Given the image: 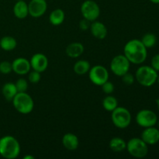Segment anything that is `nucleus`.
<instances>
[{"mask_svg":"<svg viewBox=\"0 0 159 159\" xmlns=\"http://www.w3.org/2000/svg\"><path fill=\"white\" fill-rule=\"evenodd\" d=\"M62 144L64 147L69 151L76 150L79 147V141L75 134L71 133L65 134L62 138Z\"/></svg>","mask_w":159,"mask_h":159,"instance_id":"16","label":"nucleus"},{"mask_svg":"<svg viewBox=\"0 0 159 159\" xmlns=\"http://www.w3.org/2000/svg\"><path fill=\"white\" fill-rule=\"evenodd\" d=\"M90 31H91L92 35L99 40H102L105 38L107 35V26L101 22L95 20L92 22L91 26H90Z\"/></svg>","mask_w":159,"mask_h":159,"instance_id":"15","label":"nucleus"},{"mask_svg":"<svg viewBox=\"0 0 159 159\" xmlns=\"http://www.w3.org/2000/svg\"><path fill=\"white\" fill-rule=\"evenodd\" d=\"M81 12L85 20L93 22L98 19L100 14V9L97 3L93 0H86L81 6Z\"/></svg>","mask_w":159,"mask_h":159,"instance_id":"8","label":"nucleus"},{"mask_svg":"<svg viewBox=\"0 0 159 159\" xmlns=\"http://www.w3.org/2000/svg\"><path fill=\"white\" fill-rule=\"evenodd\" d=\"M15 85L18 93H24V92H26V90L28 89L27 81L24 79H22V78L19 79L16 82Z\"/></svg>","mask_w":159,"mask_h":159,"instance_id":"26","label":"nucleus"},{"mask_svg":"<svg viewBox=\"0 0 159 159\" xmlns=\"http://www.w3.org/2000/svg\"><path fill=\"white\" fill-rule=\"evenodd\" d=\"M31 68L34 71H39V72H43L48 67V59L43 54L41 53H37L34 54L31 57L30 61Z\"/></svg>","mask_w":159,"mask_h":159,"instance_id":"12","label":"nucleus"},{"mask_svg":"<svg viewBox=\"0 0 159 159\" xmlns=\"http://www.w3.org/2000/svg\"><path fill=\"white\" fill-rule=\"evenodd\" d=\"M130 62L124 56V54L116 55L112 59L110 63V69L112 72L117 76L124 75L125 73L128 72L130 70Z\"/></svg>","mask_w":159,"mask_h":159,"instance_id":"7","label":"nucleus"},{"mask_svg":"<svg viewBox=\"0 0 159 159\" xmlns=\"http://www.w3.org/2000/svg\"><path fill=\"white\" fill-rule=\"evenodd\" d=\"M90 68H91V65H90L89 62L85 60H79L75 64L73 69H74L75 74L79 75H82L88 73Z\"/></svg>","mask_w":159,"mask_h":159,"instance_id":"23","label":"nucleus"},{"mask_svg":"<svg viewBox=\"0 0 159 159\" xmlns=\"http://www.w3.org/2000/svg\"><path fill=\"white\" fill-rule=\"evenodd\" d=\"M91 23L89 20H85V19H83L82 20H81L80 23H79V27L82 30H87L88 29H89L90 26H91Z\"/></svg>","mask_w":159,"mask_h":159,"instance_id":"32","label":"nucleus"},{"mask_svg":"<svg viewBox=\"0 0 159 159\" xmlns=\"http://www.w3.org/2000/svg\"><path fill=\"white\" fill-rule=\"evenodd\" d=\"M20 145L17 139L10 135L0 138V155L6 159H15L20 155Z\"/></svg>","mask_w":159,"mask_h":159,"instance_id":"2","label":"nucleus"},{"mask_svg":"<svg viewBox=\"0 0 159 159\" xmlns=\"http://www.w3.org/2000/svg\"><path fill=\"white\" fill-rule=\"evenodd\" d=\"M158 128H159V120H158Z\"/></svg>","mask_w":159,"mask_h":159,"instance_id":"37","label":"nucleus"},{"mask_svg":"<svg viewBox=\"0 0 159 159\" xmlns=\"http://www.w3.org/2000/svg\"><path fill=\"white\" fill-rule=\"evenodd\" d=\"M90 81L96 85H102L109 79V72L102 65H95L89 71Z\"/></svg>","mask_w":159,"mask_h":159,"instance_id":"10","label":"nucleus"},{"mask_svg":"<svg viewBox=\"0 0 159 159\" xmlns=\"http://www.w3.org/2000/svg\"><path fill=\"white\" fill-rule=\"evenodd\" d=\"M110 148L114 152H120L126 149L127 143L121 138H113L110 141Z\"/></svg>","mask_w":159,"mask_h":159,"instance_id":"22","label":"nucleus"},{"mask_svg":"<svg viewBox=\"0 0 159 159\" xmlns=\"http://www.w3.org/2000/svg\"><path fill=\"white\" fill-rule=\"evenodd\" d=\"M136 122L140 127H154L158 123V116L156 113L150 110H141L137 113Z\"/></svg>","mask_w":159,"mask_h":159,"instance_id":"9","label":"nucleus"},{"mask_svg":"<svg viewBox=\"0 0 159 159\" xmlns=\"http://www.w3.org/2000/svg\"><path fill=\"white\" fill-rule=\"evenodd\" d=\"M49 20L50 23L54 26H59L65 20V12L61 9H54L50 14Z\"/></svg>","mask_w":159,"mask_h":159,"instance_id":"20","label":"nucleus"},{"mask_svg":"<svg viewBox=\"0 0 159 159\" xmlns=\"http://www.w3.org/2000/svg\"><path fill=\"white\" fill-rule=\"evenodd\" d=\"M17 46V41L14 37L10 36L3 37L0 40V47L6 51H10L15 49Z\"/></svg>","mask_w":159,"mask_h":159,"instance_id":"21","label":"nucleus"},{"mask_svg":"<svg viewBox=\"0 0 159 159\" xmlns=\"http://www.w3.org/2000/svg\"><path fill=\"white\" fill-rule=\"evenodd\" d=\"M151 66L156 71H159V54L153 56L151 61Z\"/></svg>","mask_w":159,"mask_h":159,"instance_id":"31","label":"nucleus"},{"mask_svg":"<svg viewBox=\"0 0 159 159\" xmlns=\"http://www.w3.org/2000/svg\"><path fill=\"white\" fill-rule=\"evenodd\" d=\"M12 101L14 108L22 114H28L34 110V100L26 92L17 93Z\"/></svg>","mask_w":159,"mask_h":159,"instance_id":"4","label":"nucleus"},{"mask_svg":"<svg viewBox=\"0 0 159 159\" xmlns=\"http://www.w3.org/2000/svg\"><path fill=\"white\" fill-rule=\"evenodd\" d=\"M2 93L3 96H4L5 99H6V100L12 101V99L14 98V96L16 95V93H18V92H17L15 83H12V82H7V83L4 84V85L2 86Z\"/></svg>","mask_w":159,"mask_h":159,"instance_id":"19","label":"nucleus"},{"mask_svg":"<svg viewBox=\"0 0 159 159\" xmlns=\"http://www.w3.org/2000/svg\"><path fill=\"white\" fill-rule=\"evenodd\" d=\"M126 149L131 156L137 158H143L148 153V144L141 138H131L127 143Z\"/></svg>","mask_w":159,"mask_h":159,"instance_id":"5","label":"nucleus"},{"mask_svg":"<svg viewBox=\"0 0 159 159\" xmlns=\"http://www.w3.org/2000/svg\"><path fill=\"white\" fill-rule=\"evenodd\" d=\"M48 4L46 0H31L28 4L29 14L34 18H39L46 12Z\"/></svg>","mask_w":159,"mask_h":159,"instance_id":"11","label":"nucleus"},{"mask_svg":"<svg viewBox=\"0 0 159 159\" xmlns=\"http://www.w3.org/2000/svg\"><path fill=\"white\" fill-rule=\"evenodd\" d=\"M12 71V63L7 61H4L0 63V72L2 74L8 75Z\"/></svg>","mask_w":159,"mask_h":159,"instance_id":"27","label":"nucleus"},{"mask_svg":"<svg viewBox=\"0 0 159 159\" xmlns=\"http://www.w3.org/2000/svg\"><path fill=\"white\" fill-rule=\"evenodd\" d=\"M158 71L152 66L143 65L139 67L136 71L135 79L138 83L144 87H151L157 82Z\"/></svg>","mask_w":159,"mask_h":159,"instance_id":"3","label":"nucleus"},{"mask_svg":"<svg viewBox=\"0 0 159 159\" xmlns=\"http://www.w3.org/2000/svg\"><path fill=\"white\" fill-rule=\"evenodd\" d=\"M24 159H34V156H31V155H26V156L23 157Z\"/></svg>","mask_w":159,"mask_h":159,"instance_id":"33","label":"nucleus"},{"mask_svg":"<svg viewBox=\"0 0 159 159\" xmlns=\"http://www.w3.org/2000/svg\"><path fill=\"white\" fill-rule=\"evenodd\" d=\"M141 139L148 145H154L159 142V129L155 127H146L141 133Z\"/></svg>","mask_w":159,"mask_h":159,"instance_id":"13","label":"nucleus"},{"mask_svg":"<svg viewBox=\"0 0 159 159\" xmlns=\"http://www.w3.org/2000/svg\"><path fill=\"white\" fill-rule=\"evenodd\" d=\"M101 86H102V91L106 94H111L114 91V85H113V84L112 82H109V81H107Z\"/></svg>","mask_w":159,"mask_h":159,"instance_id":"30","label":"nucleus"},{"mask_svg":"<svg viewBox=\"0 0 159 159\" xmlns=\"http://www.w3.org/2000/svg\"><path fill=\"white\" fill-rule=\"evenodd\" d=\"M124 53L129 61L135 65L144 63L148 57V49L138 39L129 40L124 46Z\"/></svg>","mask_w":159,"mask_h":159,"instance_id":"1","label":"nucleus"},{"mask_svg":"<svg viewBox=\"0 0 159 159\" xmlns=\"http://www.w3.org/2000/svg\"><path fill=\"white\" fill-rule=\"evenodd\" d=\"M121 77H122V82L127 85H131L134 82V76L131 73H129V71L125 73V74H124V75L121 76Z\"/></svg>","mask_w":159,"mask_h":159,"instance_id":"29","label":"nucleus"},{"mask_svg":"<svg viewBox=\"0 0 159 159\" xmlns=\"http://www.w3.org/2000/svg\"><path fill=\"white\" fill-rule=\"evenodd\" d=\"M40 79H41V75H40V72L37 71H33L31 72H30L29 75H28V79H29L30 82L31 83H38L40 82Z\"/></svg>","mask_w":159,"mask_h":159,"instance_id":"28","label":"nucleus"},{"mask_svg":"<svg viewBox=\"0 0 159 159\" xmlns=\"http://www.w3.org/2000/svg\"><path fill=\"white\" fill-rule=\"evenodd\" d=\"M150 2H152L154 4H159V0H150Z\"/></svg>","mask_w":159,"mask_h":159,"instance_id":"34","label":"nucleus"},{"mask_svg":"<svg viewBox=\"0 0 159 159\" xmlns=\"http://www.w3.org/2000/svg\"><path fill=\"white\" fill-rule=\"evenodd\" d=\"M157 82H158V84H159V75H158V79H157Z\"/></svg>","mask_w":159,"mask_h":159,"instance_id":"36","label":"nucleus"},{"mask_svg":"<svg viewBox=\"0 0 159 159\" xmlns=\"http://www.w3.org/2000/svg\"><path fill=\"white\" fill-rule=\"evenodd\" d=\"M13 13L16 18L23 20L29 15L28 4L23 0H19L16 2L13 7Z\"/></svg>","mask_w":159,"mask_h":159,"instance_id":"17","label":"nucleus"},{"mask_svg":"<svg viewBox=\"0 0 159 159\" xmlns=\"http://www.w3.org/2000/svg\"><path fill=\"white\" fill-rule=\"evenodd\" d=\"M66 54L71 58H77L80 57L84 52V46L79 42H74L68 45L65 50Z\"/></svg>","mask_w":159,"mask_h":159,"instance_id":"18","label":"nucleus"},{"mask_svg":"<svg viewBox=\"0 0 159 159\" xmlns=\"http://www.w3.org/2000/svg\"><path fill=\"white\" fill-rule=\"evenodd\" d=\"M111 119L115 127L120 129H125L131 123V114L127 108L117 107L112 111Z\"/></svg>","mask_w":159,"mask_h":159,"instance_id":"6","label":"nucleus"},{"mask_svg":"<svg viewBox=\"0 0 159 159\" xmlns=\"http://www.w3.org/2000/svg\"><path fill=\"white\" fill-rule=\"evenodd\" d=\"M16 1H19V0H16Z\"/></svg>","mask_w":159,"mask_h":159,"instance_id":"38","label":"nucleus"},{"mask_svg":"<svg viewBox=\"0 0 159 159\" xmlns=\"http://www.w3.org/2000/svg\"><path fill=\"white\" fill-rule=\"evenodd\" d=\"M141 42L144 45L146 48H152L157 43V37L152 33H148V34H144L143 36L142 39H141Z\"/></svg>","mask_w":159,"mask_h":159,"instance_id":"25","label":"nucleus"},{"mask_svg":"<svg viewBox=\"0 0 159 159\" xmlns=\"http://www.w3.org/2000/svg\"><path fill=\"white\" fill-rule=\"evenodd\" d=\"M156 104H157V107H158V108L159 110V98L156 100Z\"/></svg>","mask_w":159,"mask_h":159,"instance_id":"35","label":"nucleus"},{"mask_svg":"<svg viewBox=\"0 0 159 159\" xmlns=\"http://www.w3.org/2000/svg\"><path fill=\"white\" fill-rule=\"evenodd\" d=\"M102 107L107 111L112 112L118 107V101L112 96H107L102 100Z\"/></svg>","mask_w":159,"mask_h":159,"instance_id":"24","label":"nucleus"},{"mask_svg":"<svg viewBox=\"0 0 159 159\" xmlns=\"http://www.w3.org/2000/svg\"><path fill=\"white\" fill-rule=\"evenodd\" d=\"M12 71L17 75H23L30 72L31 68L30 62L29 60L24 57H18L16 58L12 63Z\"/></svg>","mask_w":159,"mask_h":159,"instance_id":"14","label":"nucleus"}]
</instances>
